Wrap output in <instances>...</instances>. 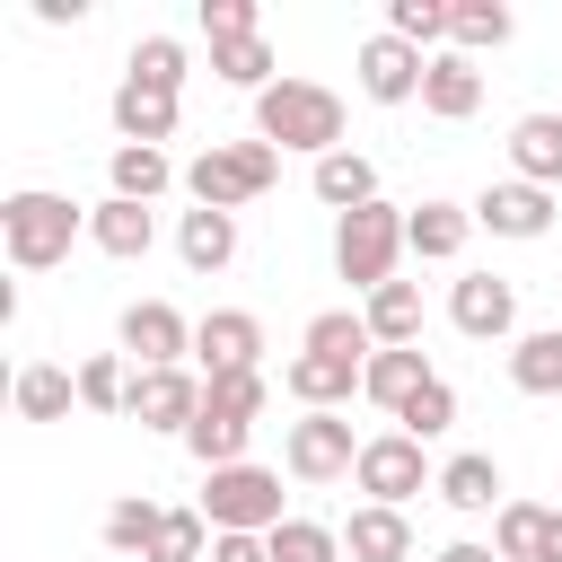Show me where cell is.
Masks as SVG:
<instances>
[{"label": "cell", "instance_id": "cell-1", "mask_svg": "<svg viewBox=\"0 0 562 562\" xmlns=\"http://www.w3.org/2000/svg\"><path fill=\"white\" fill-rule=\"evenodd\" d=\"M255 140L334 158V149H342V97H334L325 79H272V88L255 97Z\"/></svg>", "mask_w": 562, "mask_h": 562}, {"label": "cell", "instance_id": "cell-2", "mask_svg": "<svg viewBox=\"0 0 562 562\" xmlns=\"http://www.w3.org/2000/svg\"><path fill=\"white\" fill-rule=\"evenodd\" d=\"M79 228H88V211H79L70 193H35V184H26V193L0 202V246H9L18 272H53Z\"/></svg>", "mask_w": 562, "mask_h": 562}, {"label": "cell", "instance_id": "cell-3", "mask_svg": "<svg viewBox=\"0 0 562 562\" xmlns=\"http://www.w3.org/2000/svg\"><path fill=\"white\" fill-rule=\"evenodd\" d=\"M272 176H281V149H272V140H211V149L184 167V193H193V211H237V202H255Z\"/></svg>", "mask_w": 562, "mask_h": 562}, {"label": "cell", "instance_id": "cell-4", "mask_svg": "<svg viewBox=\"0 0 562 562\" xmlns=\"http://www.w3.org/2000/svg\"><path fill=\"white\" fill-rule=\"evenodd\" d=\"M395 255H404V211L395 202H360L334 220V272L351 290H386L395 281Z\"/></svg>", "mask_w": 562, "mask_h": 562}, {"label": "cell", "instance_id": "cell-5", "mask_svg": "<svg viewBox=\"0 0 562 562\" xmlns=\"http://www.w3.org/2000/svg\"><path fill=\"white\" fill-rule=\"evenodd\" d=\"M193 509L211 518V536H272L281 527V474L272 465H220V474H202Z\"/></svg>", "mask_w": 562, "mask_h": 562}, {"label": "cell", "instance_id": "cell-6", "mask_svg": "<svg viewBox=\"0 0 562 562\" xmlns=\"http://www.w3.org/2000/svg\"><path fill=\"white\" fill-rule=\"evenodd\" d=\"M360 448H369V439H351V422H342V413H299V422H290V439H281V457H290V474H299V483H342V474L360 465Z\"/></svg>", "mask_w": 562, "mask_h": 562}, {"label": "cell", "instance_id": "cell-7", "mask_svg": "<svg viewBox=\"0 0 562 562\" xmlns=\"http://www.w3.org/2000/svg\"><path fill=\"white\" fill-rule=\"evenodd\" d=\"M351 483H360L378 509H404V501H413L422 483H439V474H422V439H404V430H378V439L360 448Z\"/></svg>", "mask_w": 562, "mask_h": 562}, {"label": "cell", "instance_id": "cell-8", "mask_svg": "<svg viewBox=\"0 0 562 562\" xmlns=\"http://www.w3.org/2000/svg\"><path fill=\"white\" fill-rule=\"evenodd\" d=\"M202 395H211V386H202L193 369H140L123 413H132L140 430H176V439H184V430H193V413H202Z\"/></svg>", "mask_w": 562, "mask_h": 562}, {"label": "cell", "instance_id": "cell-9", "mask_svg": "<svg viewBox=\"0 0 562 562\" xmlns=\"http://www.w3.org/2000/svg\"><path fill=\"white\" fill-rule=\"evenodd\" d=\"M123 351H132L140 369H176V360L193 351V325H184L167 299H132V307H123Z\"/></svg>", "mask_w": 562, "mask_h": 562}, {"label": "cell", "instance_id": "cell-10", "mask_svg": "<svg viewBox=\"0 0 562 562\" xmlns=\"http://www.w3.org/2000/svg\"><path fill=\"white\" fill-rule=\"evenodd\" d=\"M448 316H457V334H474V342H501V334L518 325V290H509L501 272H465V281L448 290Z\"/></svg>", "mask_w": 562, "mask_h": 562}, {"label": "cell", "instance_id": "cell-11", "mask_svg": "<svg viewBox=\"0 0 562 562\" xmlns=\"http://www.w3.org/2000/svg\"><path fill=\"white\" fill-rule=\"evenodd\" d=\"M255 351H263V325H255L246 307H211V316L193 325V360H202L211 378H237V369H255Z\"/></svg>", "mask_w": 562, "mask_h": 562}, {"label": "cell", "instance_id": "cell-12", "mask_svg": "<svg viewBox=\"0 0 562 562\" xmlns=\"http://www.w3.org/2000/svg\"><path fill=\"white\" fill-rule=\"evenodd\" d=\"M422 79H430V61H422L404 35H369V44H360V88H369L378 105H404V97H422Z\"/></svg>", "mask_w": 562, "mask_h": 562}, {"label": "cell", "instance_id": "cell-13", "mask_svg": "<svg viewBox=\"0 0 562 562\" xmlns=\"http://www.w3.org/2000/svg\"><path fill=\"white\" fill-rule=\"evenodd\" d=\"M474 228H492V237H544L553 228V193L544 184H483V202H474Z\"/></svg>", "mask_w": 562, "mask_h": 562}, {"label": "cell", "instance_id": "cell-14", "mask_svg": "<svg viewBox=\"0 0 562 562\" xmlns=\"http://www.w3.org/2000/svg\"><path fill=\"white\" fill-rule=\"evenodd\" d=\"M465 237H474V202H413V211H404V246H413L422 263H457Z\"/></svg>", "mask_w": 562, "mask_h": 562}, {"label": "cell", "instance_id": "cell-15", "mask_svg": "<svg viewBox=\"0 0 562 562\" xmlns=\"http://www.w3.org/2000/svg\"><path fill=\"white\" fill-rule=\"evenodd\" d=\"M492 544H501V562H553V544H562V509L501 501V518H492Z\"/></svg>", "mask_w": 562, "mask_h": 562}, {"label": "cell", "instance_id": "cell-16", "mask_svg": "<svg viewBox=\"0 0 562 562\" xmlns=\"http://www.w3.org/2000/svg\"><path fill=\"white\" fill-rule=\"evenodd\" d=\"M88 237H97L114 263H140V255L158 246V220H149V202H123V193H105V202L88 211Z\"/></svg>", "mask_w": 562, "mask_h": 562}, {"label": "cell", "instance_id": "cell-17", "mask_svg": "<svg viewBox=\"0 0 562 562\" xmlns=\"http://www.w3.org/2000/svg\"><path fill=\"white\" fill-rule=\"evenodd\" d=\"M281 386H290L307 413H334L342 395H360V360H334V351H299V360L281 369Z\"/></svg>", "mask_w": 562, "mask_h": 562}, {"label": "cell", "instance_id": "cell-18", "mask_svg": "<svg viewBox=\"0 0 562 562\" xmlns=\"http://www.w3.org/2000/svg\"><path fill=\"white\" fill-rule=\"evenodd\" d=\"M509 167H518V184H562V114H518L509 123Z\"/></svg>", "mask_w": 562, "mask_h": 562}, {"label": "cell", "instance_id": "cell-19", "mask_svg": "<svg viewBox=\"0 0 562 562\" xmlns=\"http://www.w3.org/2000/svg\"><path fill=\"white\" fill-rule=\"evenodd\" d=\"M342 553H351V562H404V553H413V527H404V509H378V501H360V509L342 518Z\"/></svg>", "mask_w": 562, "mask_h": 562}, {"label": "cell", "instance_id": "cell-20", "mask_svg": "<svg viewBox=\"0 0 562 562\" xmlns=\"http://www.w3.org/2000/svg\"><path fill=\"white\" fill-rule=\"evenodd\" d=\"M422 105H430L439 123H465V114L483 105V70H474L465 53H430V79H422Z\"/></svg>", "mask_w": 562, "mask_h": 562}, {"label": "cell", "instance_id": "cell-21", "mask_svg": "<svg viewBox=\"0 0 562 562\" xmlns=\"http://www.w3.org/2000/svg\"><path fill=\"white\" fill-rule=\"evenodd\" d=\"M114 132L140 140V149H158V140L176 132V97L149 88V79H123V88H114Z\"/></svg>", "mask_w": 562, "mask_h": 562}, {"label": "cell", "instance_id": "cell-22", "mask_svg": "<svg viewBox=\"0 0 562 562\" xmlns=\"http://www.w3.org/2000/svg\"><path fill=\"white\" fill-rule=\"evenodd\" d=\"M422 386H430L422 342H413V351H369V369H360V395H369V404H386V413H404Z\"/></svg>", "mask_w": 562, "mask_h": 562}, {"label": "cell", "instance_id": "cell-23", "mask_svg": "<svg viewBox=\"0 0 562 562\" xmlns=\"http://www.w3.org/2000/svg\"><path fill=\"white\" fill-rule=\"evenodd\" d=\"M369 334H378V351H413L422 342V290L413 281H386V290H369Z\"/></svg>", "mask_w": 562, "mask_h": 562}, {"label": "cell", "instance_id": "cell-24", "mask_svg": "<svg viewBox=\"0 0 562 562\" xmlns=\"http://www.w3.org/2000/svg\"><path fill=\"white\" fill-rule=\"evenodd\" d=\"M246 439H255V422H237V413H220V404H202V413H193V430H184V448L202 457V474L246 465Z\"/></svg>", "mask_w": 562, "mask_h": 562}, {"label": "cell", "instance_id": "cell-25", "mask_svg": "<svg viewBox=\"0 0 562 562\" xmlns=\"http://www.w3.org/2000/svg\"><path fill=\"white\" fill-rule=\"evenodd\" d=\"M509 386H518V395H562V325L518 334V351H509Z\"/></svg>", "mask_w": 562, "mask_h": 562}, {"label": "cell", "instance_id": "cell-26", "mask_svg": "<svg viewBox=\"0 0 562 562\" xmlns=\"http://www.w3.org/2000/svg\"><path fill=\"white\" fill-rule=\"evenodd\" d=\"M176 255H184L193 272H220V263L237 255V211H184V228H176Z\"/></svg>", "mask_w": 562, "mask_h": 562}, {"label": "cell", "instance_id": "cell-27", "mask_svg": "<svg viewBox=\"0 0 562 562\" xmlns=\"http://www.w3.org/2000/svg\"><path fill=\"white\" fill-rule=\"evenodd\" d=\"M439 501H448V509H465V518H474V509H492V501H501V465H492L483 448L448 457V465H439Z\"/></svg>", "mask_w": 562, "mask_h": 562}, {"label": "cell", "instance_id": "cell-28", "mask_svg": "<svg viewBox=\"0 0 562 562\" xmlns=\"http://www.w3.org/2000/svg\"><path fill=\"white\" fill-rule=\"evenodd\" d=\"M316 202H334V211H360V202H378V167H369L360 149H334V158H316Z\"/></svg>", "mask_w": 562, "mask_h": 562}, {"label": "cell", "instance_id": "cell-29", "mask_svg": "<svg viewBox=\"0 0 562 562\" xmlns=\"http://www.w3.org/2000/svg\"><path fill=\"white\" fill-rule=\"evenodd\" d=\"M167 184H176V158H167V149H140V140L114 149V193H123V202H158Z\"/></svg>", "mask_w": 562, "mask_h": 562}, {"label": "cell", "instance_id": "cell-30", "mask_svg": "<svg viewBox=\"0 0 562 562\" xmlns=\"http://www.w3.org/2000/svg\"><path fill=\"white\" fill-rule=\"evenodd\" d=\"M9 395H18V413H26V422H61V413H70V395H79V378H70V369H53V360H35V369H18V386H9Z\"/></svg>", "mask_w": 562, "mask_h": 562}, {"label": "cell", "instance_id": "cell-31", "mask_svg": "<svg viewBox=\"0 0 562 562\" xmlns=\"http://www.w3.org/2000/svg\"><path fill=\"white\" fill-rule=\"evenodd\" d=\"M448 35H457V53L474 61V53H492V44H509V35H518V18H509L501 0H465V9H448Z\"/></svg>", "mask_w": 562, "mask_h": 562}, {"label": "cell", "instance_id": "cell-32", "mask_svg": "<svg viewBox=\"0 0 562 562\" xmlns=\"http://www.w3.org/2000/svg\"><path fill=\"white\" fill-rule=\"evenodd\" d=\"M307 351H334V360H360V369H369L378 334H369V316H351V307H325V316H307Z\"/></svg>", "mask_w": 562, "mask_h": 562}, {"label": "cell", "instance_id": "cell-33", "mask_svg": "<svg viewBox=\"0 0 562 562\" xmlns=\"http://www.w3.org/2000/svg\"><path fill=\"white\" fill-rule=\"evenodd\" d=\"M158 518H167V509H158L149 492H123V501L105 509V544H114V553H140V562H149V544H158Z\"/></svg>", "mask_w": 562, "mask_h": 562}, {"label": "cell", "instance_id": "cell-34", "mask_svg": "<svg viewBox=\"0 0 562 562\" xmlns=\"http://www.w3.org/2000/svg\"><path fill=\"white\" fill-rule=\"evenodd\" d=\"M263 544L272 562H342V527H316V518H281Z\"/></svg>", "mask_w": 562, "mask_h": 562}, {"label": "cell", "instance_id": "cell-35", "mask_svg": "<svg viewBox=\"0 0 562 562\" xmlns=\"http://www.w3.org/2000/svg\"><path fill=\"white\" fill-rule=\"evenodd\" d=\"M211 70H220L228 88H255V97H263V88H272V44H263V35H246V44H211Z\"/></svg>", "mask_w": 562, "mask_h": 562}, {"label": "cell", "instance_id": "cell-36", "mask_svg": "<svg viewBox=\"0 0 562 562\" xmlns=\"http://www.w3.org/2000/svg\"><path fill=\"white\" fill-rule=\"evenodd\" d=\"M123 79H149V88H167V97H176V88H184V44H176V35H140Z\"/></svg>", "mask_w": 562, "mask_h": 562}, {"label": "cell", "instance_id": "cell-37", "mask_svg": "<svg viewBox=\"0 0 562 562\" xmlns=\"http://www.w3.org/2000/svg\"><path fill=\"white\" fill-rule=\"evenodd\" d=\"M202 544H211V518H202V509H167L149 562H202Z\"/></svg>", "mask_w": 562, "mask_h": 562}, {"label": "cell", "instance_id": "cell-38", "mask_svg": "<svg viewBox=\"0 0 562 562\" xmlns=\"http://www.w3.org/2000/svg\"><path fill=\"white\" fill-rule=\"evenodd\" d=\"M395 422H404V439H439V430L457 422V386H448V378H430V386H422Z\"/></svg>", "mask_w": 562, "mask_h": 562}, {"label": "cell", "instance_id": "cell-39", "mask_svg": "<svg viewBox=\"0 0 562 562\" xmlns=\"http://www.w3.org/2000/svg\"><path fill=\"white\" fill-rule=\"evenodd\" d=\"M386 35H404V44L422 53V44L448 35V9H439V0H386Z\"/></svg>", "mask_w": 562, "mask_h": 562}, {"label": "cell", "instance_id": "cell-40", "mask_svg": "<svg viewBox=\"0 0 562 562\" xmlns=\"http://www.w3.org/2000/svg\"><path fill=\"white\" fill-rule=\"evenodd\" d=\"M202 35L211 44H246V35H263V9L255 0H202Z\"/></svg>", "mask_w": 562, "mask_h": 562}, {"label": "cell", "instance_id": "cell-41", "mask_svg": "<svg viewBox=\"0 0 562 562\" xmlns=\"http://www.w3.org/2000/svg\"><path fill=\"white\" fill-rule=\"evenodd\" d=\"M79 404H88V413H123V404H132L123 360H88V369H79Z\"/></svg>", "mask_w": 562, "mask_h": 562}, {"label": "cell", "instance_id": "cell-42", "mask_svg": "<svg viewBox=\"0 0 562 562\" xmlns=\"http://www.w3.org/2000/svg\"><path fill=\"white\" fill-rule=\"evenodd\" d=\"M263 395H272V386H263V369H237V378H211V395H202V404H220V413L255 422V413H263Z\"/></svg>", "mask_w": 562, "mask_h": 562}, {"label": "cell", "instance_id": "cell-43", "mask_svg": "<svg viewBox=\"0 0 562 562\" xmlns=\"http://www.w3.org/2000/svg\"><path fill=\"white\" fill-rule=\"evenodd\" d=\"M211 562H272L263 536H211Z\"/></svg>", "mask_w": 562, "mask_h": 562}, {"label": "cell", "instance_id": "cell-44", "mask_svg": "<svg viewBox=\"0 0 562 562\" xmlns=\"http://www.w3.org/2000/svg\"><path fill=\"white\" fill-rule=\"evenodd\" d=\"M35 18L44 26H70V18H88V0H35Z\"/></svg>", "mask_w": 562, "mask_h": 562}, {"label": "cell", "instance_id": "cell-45", "mask_svg": "<svg viewBox=\"0 0 562 562\" xmlns=\"http://www.w3.org/2000/svg\"><path fill=\"white\" fill-rule=\"evenodd\" d=\"M439 562H501V553H492V544H448Z\"/></svg>", "mask_w": 562, "mask_h": 562}]
</instances>
